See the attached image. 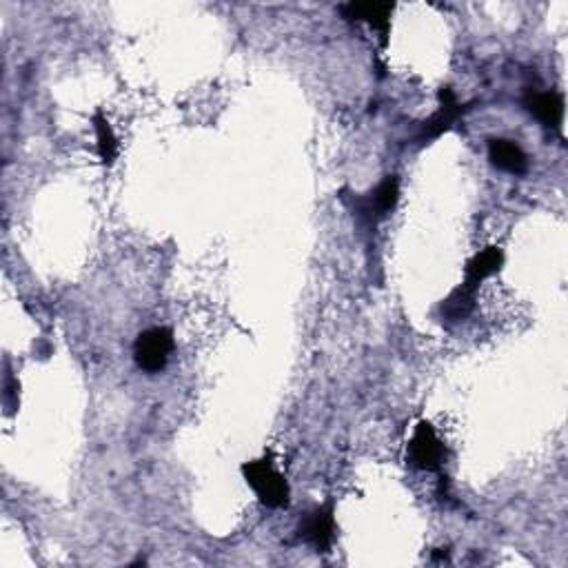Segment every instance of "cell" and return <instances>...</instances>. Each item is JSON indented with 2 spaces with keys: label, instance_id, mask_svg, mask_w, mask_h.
<instances>
[{
  "label": "cell",
  "instance_id": "6da1fadb",
  "mask_svg": "<svg viewBox=\"0 0 568 568\" xmlns=\"http://www.w3.org/2000/svg\"><path fill=\"white\" fill-rule=\"evenodd\" d=\"M240 471L262 506H267V509H284V506H289V482L276 469V462H273L271 455L245 462Z\"/></svg>",
  "mask_w": 568,
  "mask_h": 568
},
{
  "label": "cell",
  "instance_id": "7a4b0ae2",
  "mask_svg": "<svg viewBox=\"0 0 568 568\" xmlns=\"http://www.w3.org/2000/svg\"><path fill=\"white\" fill-rule=\"evenodd\" d=\"M174 347L176 340L171 329L151 327L147 331H142L134 342V360L138 364V369L149 375L165 371L171 353H174Z\"/></svg>",
  "mask_w": 568,
  "mask_h": 568
},
{
  "label": "cell",
  "instance_id": "3957f363",
  "mask_svg": "<svg viewBox=\"0 0 568 568\" xmlns=\"http://www.w3.org/2000/svg\"><path fill=\"white\" fill-rule=\"evenodd\" d=\"M407 462L418 471L440 473L446 462V444L440 440L431 422H418L407 446Z\"/></svg>",
  "mask_w": 568,
  "mask_h": 568
},
{
  "label": "cell",
  "instance_id": "277c9868",
  "mask_svg": "<svg viewBox=\"0 0 568 568\" xmlns=\"http://www.w3.org/2000/svg\"><path fill=\"white\" fill-rule=\"evenodd\" d=\"M336 506L333 502H324L302 517L298 526V537L302 542L311 544L318 553H329L336 542Z\"/></svg>",
  "mask_w": 568,
  "mask_h": 568
},
{
  "label": "cell",
  "instance_id": "5b68a950",
  "mask_svg": "<svg viewBox=\"0 0 568 568\" xmlns=\"http://www.w3.org/2000/svg\"><path fill=\"white\" fill-rule=\"evenodd\" d=\"M462 116H464V105H460V100L455 98L453 89L442 87L440 89V107L435 109V114H431L422 123L418 142H420V145H429V142L438 140L440 136L446 134V131L453 129V125L458 123Z\"/></svg>",
  "mask_w": 568,
  "mask_h": 568
},
{
  "label": "cell",
  "instance_id": "8992f818",
  "mask_svg": "<svg viewBox=\"0 0 568 568\" xmlns=\"http://www.w3.org/2000/svg\"><path fill=\"white\" fill-rule=\"evenodd\" d=\"M504 267V251L500 247H486L475 253L464 267V282L460 287L475 296L482 287L484 280H489L495 273H500Z\"/></svg>",
  "mask_w": 568,
  "mask_h": 568
},
{
  "label": "cell",
  "instance_id": "52a82bcc",
  "mask_svg": "<svg viewBox=\"0 0 568 568\" xmlns=\"http://www.w3.org/2000/svg\"><path fill=\"white\" fill-rule=\"evenodd\" d=\"M340 12L344 18L360 20V23H367L369 27H373L375 32L380 34L382 47L389 45L391 14H393L391 3H373V0H367V3H347L340 7Z\"/></svg>",
  "mask_w": 568,
  "mask_h": 568
},
{
  "label": "cell",
  "instance_id": "ba28073f",
  "mask_svg": "<svg viewBox=\"0 0 568 568\" xmlns=\"http://www.w3.org/2000/svg\"><path fill=\"white\" fill-rule=\"evenodd\" d=\"M524 107L537 123H542L544 127H549L553 131H562L564 123L562 94H557V91H533V94L524 98Z\"/></svg>",
  "mask_w": 568,
  "mask_h": 568
},
{
  "label": "cell",
  "instance_id": "9c48e42d",
  "mask_svg": "<svg viewBox=\"0 0 568 568\" xmlns=\"http://www.w3.org/2000/svg\"><path fill=\"white\" fill-rule=\"evenodd\" d=\"M489 160L493 162V167L506 171L511 176H524L529 171V156H526V151L509 138L489 140Z\"/></svg>",
  "mask_w": 568,
  "mask_h": 568
},
{
  "label": "cell",
  "instance_id": "30bf717a",
  "mask_svg": "<svg viewBox=\"0 0 568 568\" xmlns=\"http://www.w3.org/2000/svg\"><path fill=\"white\" fill-rule=\"evenodd\" d=\"M398 200H400V180L398 176H387L373 189L367 205H364V211H367L369 216H373V213L375 216H384V213L395 209Z\"/></svg>",
  "mask_w": 568,
  "mask_h": 568
},
{
  "label": "cell",
  "instance_id": "8fae6325",
  "mask_svg": "<svg viewBox=\"0 0 568 568\" xmlns=\"http://www.w3.org/2000/svg\"><path fill=\"white\" fill-rule=\"evenodd\" d=\"M94 131H96V147H98V156L103 160V165L111 167L118 158V136L114 127L109 125V120L103 116V111H96L94 114Z\"/></svg>",
  "mask_w": 568,
  "mask_h": 568
},
{
  "label": "cell",
  "instance_id": "7c38bea8",
  "mask_svg": "<svg viewBox=\"0 0 568 568\" xmlns=\"http://www.w3.org/2000/svg\"><path fill=\"white\" fill-rule=\"evenodd\" d=\"M473 307H475V296H471V293H466L462 287H458V289H453L449 293V298L440 304V313L444 320L460 322L471 316Z\"/></svg>",
  "mask_w": 568,
  "mask_h": 568
},
{
  "label": "cell",
  "instance_id": "4fadbf2b",
  "mask_svg": "<svg viewBox=\"0 0 568 568\" xmlns=\"http://www.w3.org/2000/svg\"><path fill=\"white\" fill-rule=\"evenodd\" d=\"M18 395H20V382L14 378L12 373L5 375V404L9 413H14L18 409Z\"/></svg>",
  "mask_w": 568,
  "mask_h": 568
}]
</instances>
